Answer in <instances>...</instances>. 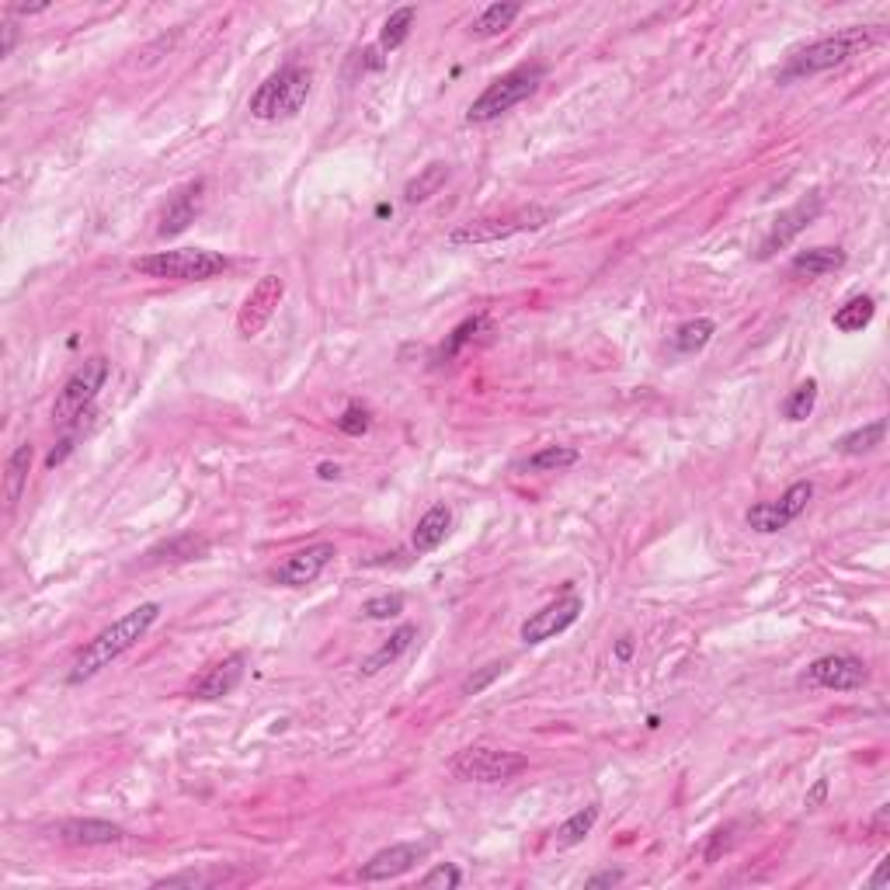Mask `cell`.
Masks as SVG:
<instances>
[{
  "label": "cell",
  "mask_w": 890,
  "mask_h": 890,
  "mask_svg": "<svg viewBox=\"0 0 890 890\" xmlns=\"http://www.w3.org/2000/svg\"><path fill=\"white\" fill-rule=\"evenodd\" d=\"M160 619V602H143L136 609H129L122 619H115L112 626L98 633L91 644L74 658V665L67 671V682L70 685H84L91 682L98 671H105L112 661H119L126 651H133L143 637L150 633V626Z\"/></svg>",
  "instance_id": "cell-1"
},
{
  "label": "cell",
  "mask_w": 890,
  "mask_h": 890,
  "mask_svg": "<svg viewBox=\"0 0 890 890\" xmlns=\"http://www.w3.org/2000/svg\"><path fill=\"white\" fill-rule=\"evenodd\" d=\"M873 39H877L873 28H842V32H835V35H824V39L811 42V46L797 49V53L786 60V67L776 74V80L779 84H793V80L835 70V67H842V63H849L859 49L873 46Z\"/></svg>",
  "instance_id": "cell-2"
},
{
  "label": "cell",
  "mask_w": 890,
  "mask_h": 890,
  "mask_svg": "<svg viewBox=\"0 0 890 890\" xmlns=\"http://www.w3.org/2000/svg\"><path fill=\"white\" fill-rule=\"evenodd\" d=\"M313 91V70L303 63H286L282 70H275L258 91L251 94V115L261 122H279L293 119L303 112V105L310 101Z\"/></svg>",
  "instance_id": "cell-3"
},
{
  "label": "cell",
  "mask_w": 890,
  "mask_h": 890,
  "mask_svg": "<svg viewBox=\"0 0 890 890\" xmlns=\"http://www.w3.org/2000/svg\"><path fill=\"white\" fill-rule=\"evenodd\" d=\"M543 77H546L543 63H522V67L501 74L498 80H491V84L484 87V94H480L470 108H466V122L501 119V115L512 112L515 105H522L525 98H532V94L539 91V84H543Z\"/></svg>",
  "instance_id": "cell-4"
},
{
  "label": "cell",
  "mask_w": 890,
  "mask_h": 890,
  "mask_svg": "<svg viewBox=\"0 0 890 890\" xmlns=\"http://www.w3.org/2000/svg\"><path fill=\"white\" fill-rule=\"evenodd\" d=\"M133 268L147 279H171V282H206L226 272V258L220 251L206 247H181V251H157L133 261Z\"/></svg>",
  "instance_id": "cell-5"
},
{
  "label": "cell",
  "mask_w": 890,
  "mask_h": 890,
  "mask_svg": "<svg viewBox=\"0 0 890 890\" xmlns=\"http://www.w3.org/2000/svg\"><path fill=\"white\" fill-rule=\"evenodd\" d=\"M550 220H553V209L529 206V209H515V213H505V216H480V220L459 223L456 230H452L445 240H449L452 247L498 244V240L515 237V233L539 230V226H546Z\"/></svg>",
  "instance_id": "cell-6"
},
{
  "label": "cell",
  "mask_w": 890,
  "mask_h": 890,
  "mask_svg": "<svg viewBox=\"0 0 890 890\" xmlns=\"http://www.w3.org/2000/svg\"><path fill=\"white\" fill-rule=\"evenodd\" d=\"M449 769L452 776L463 779V783H508V779L522 776V772L529 769V762H525V755H519V751L473 744V748H463L452 758Z\"/></svg>",
  "instance_id": "cell-7"
},
{
  "label": "cell",
  "mask_w": 890,
  "mask_h": 890,
  "mask_svg": "<svg viewBox=\"0 0 890 890\" xmlns=\"http://www.w3.org/2000/svg\"><path fill=\"white\" fill-rule=\"evenodd\" d=\"M108 372H112V366H108V359H101V355H94V359H87L80 369H74V376L63 383L60 397H56L53 418L60 421V425H74L77 418H84V411H91L101 386L108 383Z\"/></svg>",
  "instance_id": "cell-8"
},
{
  "label": "cell",
  "mask_w": 890,
  "mask_h": 890,
  "mask_svg": "<svg viewBox=\"0 0 890 890\" xmlns=\"http://www.w3.org/2000/svg\"><path fill=\"white\" fill-rule=\"evenodd\" d=\"M821 209H824V195H821V192L804 195V199L793 202L790 209H783V213H779L776 220H772L769 233H765V237L758 240L755 258H758V261H769V258H776L779 251H786V247H790L793 240H797L800 233H804L807 226H811V223L817 220V216H821Z\"/></svg>",
  "instance_id": "cell-9"
},
{
  "label": "cell",
  "mask_w": 890,
  "mask_h": 890,
  "mask_svg": "<svg viewBox=\"0 0 890 890\" xmlns=\"http://www.w3.org/2000/svg\"><path fill=\"white\" fill-rule=\"evenodd\" d=\"M811 498H814L811 480H797V484L786 487V494L779 501H758V505H751L748 512H744V522H748L751 532H762V536L783 532L786 525L797 522L800 515L807 512Z\"/></svg>",
  "instance_id": "cell-10"
},
{
  "label": "cell",
  "mask_w": 890,
  "mask_h": 890,
  "mask_svg": "<svg viewBox=\"0 0 890 890\" xmlns=\"http://www.w3.org/2000/svg\"><path fill=\"white\" fill-rule=\"evenodd\" d=\"M804 682L821 685V689L831 692H856L870 682V668L856 654H824V658L807 665Z\"/></svg>",
  "instance_id": "cell-11"
},
{
  "label": "cell",
  "mask_w": 890,
  "mask_h": 890,
  "mask_svg": "<svg viewBox=\"0 0 890 890\" xmlns=\"http://www.w3.org/2000/svg\"><path fill=\"white\" fill-rule=\"evenodd\" d=\"M282 296H286V282H282L279 275H265V279H258V286L247 293L244 306H240V313H237L240 338H258V334L268 327V320L275 317Z\"/></svg>",
  "instance_id": "cell-12"
},
{
  "label": "cell",
  "mask_w": 890,
  "mask_h": 890,
  "mask_svg": "<svg viewBox=\"0 0 890 890\" xmlns=\"http://www.w3.org/2000/svg\"><path fill=\"white\" fill-rule=\"evenodd\" d=\"M585 612V602L578 595H560L557 602L543 605L539 612H532L529 619L522 623V644H546L553 640L557 633L571 630L574 623L581 619Z\"/></svg>",
  "instance_id": "cell-13"
},
{
  "label": "cell",
  "mask_w": 890,
  "mask_h": 890,
  "mask_svg": "<svg viewBox=\"0 0 890 890\" xmlns=\"http://www.w3.org/2000/svg\"><path fill=\"white\" fill-rule=\"evenodd\" d=\"M334 557H338L334 543H310V546H303V550L289 553V557L272 571V581L275 585H286V588L313 585V581L331 567Z\"/></svg>",
  "instance_id": "cell-14"
},
{
  "label": "cell",
  "mask_w": 890,
  "mask_h": 890,
  "mask_svg": "<svg viewBox=\"0 0 890 890\" xmlns=\"http://www.w3.org/2000/svg\"><path fill=\"white\" fill-rule=\"evenodd\" d=\"M425 856H428V845H421V842L390 845V849H379L376 856L369 859V863H362L359 877L366 880V884H383V880H397V877H404V873H411Z\"/></svg>",
  "instance_id": "cell-15"
},
{
  "label": "cell",
  "mask_w": 890,
  "mask_h": 890,
  "mask_svg": "<svg viewBox=\"0 0 890 890\" xmlns=\"http://www.w3.org/2000/svg\"><path fill=\"white\" fill-rule=\"evenodd\" d=\"M202 192H206V181H202V178H195V181H188V185H181L178 192L167 199L164 213H160L157 237H178V233H185L188 226L195 223L199 209H202Z\"/></svg>",
  "instance_id": "cell-16"
},
{
  "label": "cell",
  "mask_w": 890,
  "mask_h": 890,
  "mask_svg": "<svg viewBox=\"0 0 890 890\" xmlns=\"http://www.w3.org/2000/svg\"><path fill=\"white\" fill-rule=\"evenodd\" d=\"M49 835L63 845H115L126 838V831L112 821H98V817H70V821H56Z\"/></svg>",
  "instance_id": "cell-17"
},
{
  "label": "cell",
  "mask_w": 890,
  "mask_h": 890,
  "mask_svg": "<svg viewBox=\"0 0 890 890\" xmlns=\"http://www.w3.org/2000/svg\"><path fill=\"white\" fill-rule=\"evenodd\" d=\"M244 665H247L244 651L226 654L223 661H216V665L192 685V696L195 699H223V696H230V692L240 685V678H244Z\"/></svg>",
  "instance_id": "cell-18"
},
{
  "label": "cell",
  "mask_w": 890,
  "mask_h": 890,
  "mask_svg": "<svg viewBox=\"0 0 890 890\" xmlns=\"http://www.w3.org/2000/svg\"><path fill=\"white\" fill-rule=\"evenodd\" d=\"M452 529V512L449 505H432L425 515L418 519V525H414V536H411V550L418 553H432L439 550V546L445 543V536H449Z\"/></svg>",
  "instance_id": "cell-19"
},
{
  "label": "cell",
  "mask_w": 890,
  "mask_h": 890,
  "mask_svg": "<svg viewBox=\"0 0 890 890\" xmlns=\"http://www.w3.org/2000/svg\"><path fill=\"white\" fill-rule=\"evenodd\" d=\"M414 640H418V626H414V623L397 626V630L390 633V640H386V644H379L376 651L362 661V675H376V671L397 665V661L414 647Z\"/></svg>",
  "instance_id": "cell-20"
},
{
  "label": "cell",
  "mask_w": 890,
  "mask_h": 890,
  "mask_svg": "<svg viewBox=\"0 0 890 890\" xmlns=\"http://www.w3.org/2000/svg\"><path fill=\"white\" fill-rule=\"evenodd\" d=\"M845 251L842 247H811V251H800L793 254L790 261V272L793 275H804V279H821V275H831L838 268H845Z\"/></svg>",
  "instance_id": "cell-21"
},
{
  "label": "cell",
  "mask_w": 890,
  "mask_h": 890,
  "mask_svg": "<svg viewBox=\"0 0 890 890\" xmlns=\"http://www.w3.org/2000/svg\"><path fill=\"white\" fill-rule=\"evenodd\" d=\"M32 459H35V449L32 442H21L14 445V452L7 456V466H4V494H7V508H14L21 501V491H25L28 484V470H32Z\"/></svg>",
  "instance_id": "cell-22"
},
{
  "label": "cell",
  "mask_w": 890,
  "mask_h": 890,
  "mask_svg": "<svg viewBox=\"0 0 890 890\" xmlns=\"http://www.w3.org/2000/svg\"><path fill=\"white\" fill-rule=\"evenodd\" d=\"M873 317H877V299H873V296H852V299H845V303L838 306L835 317H831V324H835L842 334H859L863 327L873 324Z\"/></svg>",
  "instance_id": "cell-23"
},
{
  "label": "cell",
  "mask_w": 890,
  "mask_h": 890,
  "mask_svg": "<svg viewBox=\"0 0 890 890\" xmlns=\"http://www.w3.org/2000/svg\"><path fill=\"white\" fill-rule=\"evenodd\" d=\"M713 334H717V324H713L710 317L685 320V324L678 327L675 334H671V352H678V355H696V352H703V348L710 345Z\"/></svg>",
  "instance_id": "cell-24"
},
{
  "label": "cell",
  "mask_w": 890,
  "mask_h": 890,
  "mask_svg": "<svg viewBox=\"0 0 890 890\" xmlns=\"http://www.w3.org/2000/svg\"><path fill=\"white\" fill-rule=\"evenodd\" d=\"M884 435H887V421L877 418L870 421V425L856 428V432L842 435V439L835 442V449L842 452V456H866V452H873L877 445H884Z\"/></svg>",
  "instance_id": "cell-25"
},
{
  "label": "cell",
  "mask_w": 890,
  "mask_h": 890,
  "mask_svg": "<svg viewBox=\"0 0 890 890\" xmlns=\"http://www.w3.org/2000/svg\"><path fill=\"white\" fill-rule=\"evenodd\" d=\"M522 14L519 4H491L480 11V18L470 25V35L473 39H494V35H501L508 25H512L515 18Z\"/></svg>",
  "instance_id": "cell-26"
},
{
  "label": "cell",
  "mask_w": 890,
  "mask_h": 890,
  "mask_svg": "<svg viewBox=\"0 0 890 890\" xmlns=\"http://www.w3.org/2000/svg\"><path fill=\"white\" fill-rule=\"evenodd\" d=\"M581 459V452L574 449V445H546V449H539L536 456H529L522 463L525 473H557V470H567V466H574Z\"/></svg>",
  "instance_id": "cell-27"
},
{
  "label": "cell",
  "mask_w": 890,
  "mask_h": 890,
  "mask_svg": "<svg viewBox=\"0 0 890 890\" xmlns=\"http://www.w3.org/2000/svg\"><path fill=\"white\" fill-rule=\"evenodd\" d=\"M445 181H449V164H428L425 171L418 174V178L407 181L404 202H407V206H418V202L432 199V195L439 192Z\"/></svg>",
  "instance_id": "cell-28"
},
{
  "label": "cell",
  "mask_w": 890,
  "mask_h": 890,
  "mask_svg": "<svg viewBox=\"0 0 890 890\" xmlns=\"http://www.w3.org/2000/svg\"><path fill=\"white\" fill-rule=\"evenodd\" d=\"M414 18H418V7H397V11L383 21V32H379V49H383V53H393V49L404 46L407 35H411V28H414Z\"/></svg>",
  "instance_id": "cell-29"
},
{
  "label": "cell",
  "mask_w": 890,
  "mask_h": 890,
  "mask_svg": "<svg viewBox=\"0 0 890 890\" xmlns=\"http://www.w3.org/2000/svg\"><path fill=\"white\" fill-rule=\"evenodd\" d=\"M595 821H598V804L581 807L578 814H571V817H567V821L557 828V845H564V849H567V845H581L588 835H592Z\"/></svg>",
  "instance_id": "cell-30"
},
{
  "label": "cell",
  "mask_w": 890,
  "mask_h": 890,
  "mask_svg": "<svg viewBox=\"0 0 890 890\" xmlns=\"http://www.w3.org/2000/svg\"><path fill=\"white\" fill-rule=\"evenodd\" d=\"M206 550H209L206 539L181 536V539H171V543L157 546V550H150L147 564H160V560H192V557H199V553H206Z\"/></svg>",
  "instance_id": "cell-31"
},
{
  "label": "cell",
  "mask_w": 890,
  "mask_h": 890,
  "mask_svg": "<svg viewBox=\"0 0 890 890\" xmlns=\"http://www.w3.org/2000/svg\"><path fill=\"white\" fill-rule=\"evenodd\" d=\"M817 404V379H807V383H800L797 390L790 393V397L783 400V418L786 421H804L811 418Z\"/></svg>",
  "instance_id": "cell-32"
},
{
  "label": "cell",
  "mask_w": 890,
  "mask_h": 890,
  "mask_svg": "<svg viewBox=\"0 0 890 890\" xmlns=\"http://www.w3.org/2000/svg\"><path fill=\"white\" fill-rule=\"evenodd\" d=\"M505 671H508V661H491V665H484V668L473 671V675H466L463 689H459V692H463V696H480V692H484L491 682H498Z\"/></svg>",
  "instance_id": "cell-33"
},
{
  "label": "cell",
  "mask_w": 890,
  "mask_h": 890,
  "mask_svg": "<svg viewBox=\"0 0 890 890\" xmlns=\"http://www.w3.org/2000/svg\"><path fill=\"white\" fill-rule=\"evenodd\" d=\"M731 845H734V824H727V828H717L706 835L699 856H703V863H717L724 852H731Z\"/></svg>",
  "instance_id": "cell-34"
},
{
  "label": "cell",
  "mask_w": 890,
  "mask_h": 890,
  "mask_svg": "<svg viewBox=\"0 0 890 890\" xmlns=\"http://www.w3.org/2000/svg\"><path fill=\"white\" fill-rule=\"evenodd\" d=\"M404 612V595L393 592V595H379V598H369L366 605H362V616L366 619H393Z\"/></svg>",
  "instance_id": "cell-35"
},
{
  "label": "cell",
  "mask_w": 890,
  "mask_h": 890,
  "mask_svg": "<svg viewBox=\"0 0 890 890\" xmlns=\"http://www.w3.org/2000/svg\"><path fill=\"white\" fill-rule=\"evenodd\" d=\"M484 324H487L484 317H470V320H463V324H459L456 331H452V338L442 345L439 359H452V355H456L459 348L466 345V341H473V338H477V331H480V327H484Z\"/></svg>",
  "instance_id": "cell-36"
},
{
  "label": "cell",
  "mask_w": 890,
  "mask_h": 890,
  "mask_svg": "<svg viewBox=\"0 0 890 890\" xmlns=\"http://www.w3.org/2000/svg\"><path fill=\"white\" fill-rule=\"evenodd\" d=\"M459 884H463V873H459L452 863H439L432 873L421 877V887H459Z\"/></svg>",
  "instance_id": "cell-37"
},
{
  "label": "cell",
  "mask_w": 890,
  "mask_h": 890,
  "mask_svg": "<svg viewBox=\"0 0 890 890\" xmlns=\"http://www.w3.org/2000/svg\"><path fill=\"white\" fill-rule=\"evenodd\" d=\"M338 428L345 435H362L369 428V411H366V407H359V404L345 407V414L338 418Z\"/></svg>",
  "instance_id": "cell-38"
},
{
  "label": "cell",
  "mask_w": 890,
  "mask_h": 890,
  "mask_svg": "<svg viewBox=\"0 0 890 890\" xmlns=\"http://www.w3.org/2000/svg\"><path fill=\"white\" fill-rule=\"evenodd\" d=\"M209 880H213V877H206V873L188 870V873H174V877L157 880V887H181V884H188V887H202V884H209Z\"/></svg>",
  "instance_id": "cell-39"
},
{
  "label": "cell",
  "mask_w": 890,
  "mask_h": 890,
  "mask_svg": "<svg viewBox=\"0 0 890 890\" xmlns=\"http://www.w3.org/2000/svg\"><path fill=\"white\" fill-rule=\"evenodd\" d=\"M383 49L372 46V49H362V53H355V60H359V70L366 74V70H383L386 67V56H379Z\"/></svg>",
  "instance_id": "cell-40"
},
{
  "label": "cell",
  "mask_w": 890,
  "mask_h": 890,
  "mask_svg": "<svg viewBox=\"0 0 890 890\" xmlns=\"http://www.w3.org/2000/svg\"><path fill=\"white\" fill-rule=\"evenodd\" d=\"M616 884H623V873H619V870H605V873H595V877L585 880L588 890H595V887H616Z\"/></svg>",
  "instance_id": "cell-41"
},
{
  "label": "cell",
  "mask_w": 890,
  "mask_h": 890,
  "mask_svg": "<svg viewBox=\"0 0 890 890\" xmlns=\"http://www.w3.org/2000/svg\"><path fill=\"white\" fill-rule=\"evenodd\" d=\"M824 797H828V779H817L814 790L804 797V807H811V811H814V807H821V804H824Z\"/></svg>",
  "instance_id": "cell-42"
},
{
  "label": "cell",
  "mask_w": 890,
  "mask_h": 890,
  "mask_svg": "<svg viewBox=\"0 0 890 890\" xmlns=\"http://www.w3.org/2000/svg\"><path fill=\"white\" fill-rule=\"evenodd\" d=\"M14 42H18V32H14V25H11V21H7V25H4V46H0V56H11Z\"/></svg>",
  "instance_id": "cell-43"
},
{
  "label": "cell",
  "mask_w": 890,
  "mask_h": 890,
  "mask_svg": "<svg viewBox=\"0 0 890 890\" xmlns=\"http://www.w3.org/2000/svg\"><path fill=\"white\" fill-rule=\"evenodd\" d=\"M887 866H890V859H880L877 873H873V880H870L873 887H884V884H887Z\"/></svg>",
  "instance_id": "cell-44"
},
{
  "label": "cell",
  "mask_w": 890,
  "mask_h": 890,
  "mask_svg": "<svg viewBox=\"0 0 890 890\" xmlns=\"http://www.w3.org/2000/svg\"><path fill=\"white\" fill-rule=\"evenodd\" d=\"M46 7H49V4H32V7H28V4H14L11 11H14V14H39V11H46Z\"/></svg>",
  "instance_id": "cell-45"
},
{
  "label": "cell",
  "mask_w": 890,
  "mask_h": 890,
  "mask_svg": "<svg viewBox=\"0 0 890 890\" xmlns=\"http://www.w3.org/2000/svg\"><path fill=\"white\" fill-rule=\"evenodd\" d=\"M630 654H633V644H630V637H623V640H619V647H616V658L626 661Z\"/></svg>",
  "instance_id": "cell-46"
},
{
  "label": "cell",
  "mask_w": 890,
  "mask_h": 890,
  "mask_svg": "<svg viewBox=\"0 0 890 890\" xmlns=\"http://www.w3.org/2000/svg\"><path fill=\"white\" fill-rule=\"evenodd\" d=\"M338 473H341V470H338V466H334V463H320V477H324V480H334V477H338Z\"/></svg>",
  "instance_id": "cell-47"
}]
</instances>
